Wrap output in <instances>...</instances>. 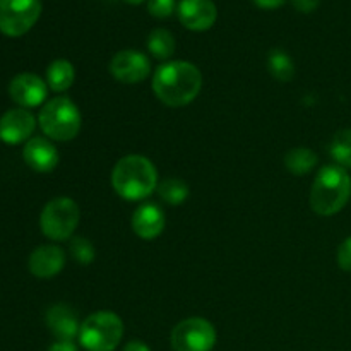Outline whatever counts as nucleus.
<instances>
[{
    "instance_id": "1",
    "label": "nucleus",
    "mask_w": 351,
    "mask_h": 351,
    "mask_svg": "<svg viewBox=\"0 0 351 351\" xmlns=\"http://www.w3.org/2000/svg\"><path fill=\"white\" fill-rule=\"evenodd\" d=\"M202 89V74L185 60L165 62L153 75V91L163 105L182 108L194 101Z\"/></svg>"
},
{
    "instance_id": "2",
    "label": "nucleus",
    "mask_w": 351,
    "mask_h": 351,
    "mask_svg": "<svg viewBox=\"0 0 351 351\" xmlns=\"http://www.w3.org/2000/svg\"><path fill=\"white\" fill-rule=\"evenodd\" d=\"M112 185L125 201H143L158 189L156 167L141 154L123 156L113 168Z\"/></svg>"
},
{
    "instance_id": "3",
    "label": "nucleus",
    "mask_w": 351,
    "mask_h": 351,
    "mask_svg": "<svg viewBox=\"0 0 351 351\" xmlns=\"http://www.w3.org/2000/svg\"><path fill=\"white\" fill-rule=\"evenodd\" d=\"M351 177L338 165H326L319 170L311 191V208L319 216H332L348 204Z\"/></svg>"
},
{
    "instance_id": "4",
    "label": "nucleus",
    "mask_w": 351,
    "mask_h": 351,
    "mask_svg": "<svg viewBox=\"0 0 351 351\" xmlns=\"http://www.w3.org/2000/svg\"><path fill=\"white\" fill-rule=\"evenodd\" d=\"M38 123L47 137L53 141H72L79 134L82 117L75 103L67 96H55L45 103L38 115Z\"/></svg>"
},
{
    "instance_id": "5",
    "label": "nucleus",
    "mask_w": 351,
    "mask_h": 351,
    "mask_svg": "<svg viewBox=\"0 0 351 351\" xmlns=\"http://www.w3.org/2000/svg\"><path fill=\"white\" fill-rule=\"evenodd\" d=\"M77 338L86 351H115L123 338V322L112 311L95 312L81 322Z\"/></svg>"
},
{
    "instance_id": "6",
    "label": "nucleus",
    "mask_w": 351,
    "mask_h": 351,
    "mask_svg": "<svg viewBox=\"0 0 351 351\" xmlns=\"http://www.w3.org/2000/svg\"><path fill=\"white\" fill-rule=\"evenodd\" d=\"M81 221V209L71 197H55L47 202L40 216V226L45 237L62 242L74 235Z\"/></svg>"
},
{
    "instance_id": "7",
    "label": "nucleus",
    "mask_w": 351,
    "mask_h": 351,
    "mask_svg": "<svg viewBox=\"0 0 351 351\" xmlns=\"http://www.w3.org/2000/svg\"><path fill=\"white\" fill-rule=\"evenodd\" d=\"M216 339L215 326L202 317H189L178 322L170 336L175 351H213Z\"/></svg>"
},
{
    "instance_id": "8",
    "label": "nucleus",
    "mask_w": 351,
    "mask_h": 351,
    "mask_svg": "<svg viewBox=\"0 0 351 351\" xmlns=\"http://www.w3.org/2000/svg\"><path fill=\"white\" fill-rule=\"evenodd\" d=\"M40 16V0H0V33L10 38L23 36Z\"/></svg>"
},
{
    "instance_id": "9",
    "label": "nucleus",
    "mask_w": 351,
    "mask_h": 351,
    "mask_svg": "<svg viewBox=\"0 0 351 351\" xmlns=\"http://www.w3.org/2000/svg\"><path fill=\"white\" fill-rule=\"evenodd\" d=\"M110 72L119 82L137 84L147 79L151 72V62L143 51L122 50L113 55L110 62Z\"/></svg>"
},
{
    "instance_id": "10",
    "label": "nucleus",
    "mask_w": 351,
    "mask_h": 351,
    "mask_svg": "<svg viewBox=\"0 0 351 351\" xmlns=\"http://www.w3.org/2000/svg\"><path fill=\"white\" fill-rule=\"evenodd\" d=\"M9 95L21 108H36L43 105L48 95V84L36 74L24 72L16 75L9 84Z\"/></svg>"
},
{
    "instance_id": "11",
    "label": "nucleus",
    "mask_w": 351,
    "mask_h": 351,
    "mask_svg": "<svg viewBox=\"0 0 351 351\" xmlns=\"http://www.w3.org/2000/svg\"><path fill=\"white\" fill-rule=\"evenodd\" d=\"M177 16L182 26L191 31H208L218 19V9L213 0H180Z\"/></svg>"
},
{
    "instance_id": "12",
    "label": "nucleus",
    "mask_w": 351,
    "mask_h": 351,
    "mask_svg": "<svg viewBox=\"0 0 351 351\" xmlns=\"http://www.w3.org/2000/svg\"><path fill=\"white\" fill-rule=\"evenodd\" d=\"M36 129V119L26 108H12L0 117V139L7 144L29 141Z\"/></svg>"
},
{
    "instance_id": "13",
    "label": "nucleus",
    "mask_w": 351,
    "mask_h": 351,
    "mask_svg": "<svg viewBox=\"0 0 351 351\" xmlns=\"http://www.w3.org/2000/svg\"><path fill=\"white\" fill-rule=\"evenodd\" d=\"M23 158L29 168L48 173L58 165V151L47 137H31L23 149Z\"/></svg>"
},
{
    "instance_id": "14",
    "label": "nucleus",
    "mask_w": 351,
    "mask_h": 351,
    "mask_svg": "<svg viewBox=\"0 0 351 351\" xmlns=\"http://www.w3.org/2000/svg\"><path fill=\"white\" fill-rule=\"evenodd\" d=\"M165 213L154 202H144L132 213V230L143 240H153L165 230Z\"/></svg>"
},
{
    "instance_id": "15",
    "label": "nucleus",
    "mask_w": 351,
    "mask_h": 351,
    "mask_svg": "<svg viewBox=\"0 0 351 351\" xmlns=\"http://www.w3.org/2000/svg\"><path fill=\"white\" fill-rule=\"evenodd\" d=\"M29 271L33 276L48 280L64 269L65 254L58 245H40L29 256Z\"/></svg>"
},
{
    "instance_id": "16",
    "label": "nucleus",
    "mask_w": 351,
    "mask_h": 351,
    "mask_svg": "<svg viewBox=\"0 0 351 351\" xmlns=\"http://www.w3.org/2000/svg\"><path fill=\"white\" fill-rule=\"evenodd\" d=\"M47 326L58 341H74L81 329L75 311L65 304H57L48 308Z\"/></svg>"
},
{
    "instance_id": "17",
    "label": "nucleus",
    "mask_w": 351,
    "mask_h": 351,
    "mask_svg": "<svg viewBox=\"0 0 351 351\" xmlns=\"http://www.w3.org/2000/svg\"><path fill=\"white\" fill-rule=\"evenodd\" d=\"M75 81V69L65 58H57L47 69V84L53 93H65Z\"/></svg>"
},
{
    "instance_id": "18",
    "label": "nucleus",
    "mask_w": 351,
    "mask_h": 351,
    "mask_svg": "<svg viewBox=\"0 0 351 351\" xmlns=\"http://www.w3.org/2000/svg\"><path fill=\"white\" fill-rule=\"evenodd\" d=\"M315 165H317V154L305 146L293 147L285 156V167L290 173L297 175V177L311 173Z\"/></svg>"
},
{
    "instance_id": "19",
    "label": "nucleus",
    "mask_w": 351,
    "mask_h": 351,
    "mask_svg": "<svg viewBox=\"0 0 351 351\" xmlns=\"http://www.w3.org/2000/svg\"><path fill=\"white\" fill-rule=\"evenodd\" d=\"M175 48H177V43H175L173 34L165 27H156L147 36V50L158 60H168L173 57Z\"/></svg>"
},
{
    "instance_id": "20",
    "label": "nucleus",
    "mask_w": 351,
    "mask_h": 351,
    "mask_svg": "<svg viewBox=\"0 0 351 351\" xmlns=\"http://www.w3.org/2000/svg\"><path fill=\"white\" fill-rule=\"evenodd\" d=\"M267 71L276 81L290 82L295 77V62L288 51L274 48L267 55Z\"/></svg>"
},
{
    "instance_id": "21",
    "label": "nucleus",
    "mask_w": 351,
    "mask_h": 351,
    "mask_svg": "<svg viewBox=\"0 0 351 351\" xmlns=\"http://www.w3.org/2000/svg\"><path fill=\"white\" fill-rule=\"evenodd\" d=\"M156 191H158V194H160V197L170 206L184 204V202L187 201L189 194H191V191H189V185L185 184L184 180H180V178H175V177L165 178L161 184H158Z\"/></svg>"
},
{
    "instance_id": "22",
    "label": "nucleus",
    "mask_w": 351,
    "mask_h": 351,
    "mask_svg": "<svg viewBox=\"0 0 351 351\" xmlns=\"http://www.w3.org/2000/svg\"><path fill=\"white\" fill-rule=\"evenodd\" d=\"M329 153L338 167L345 168V170L351 168V129H343L336 132L331 141V146H329Z\"/></svg>"
},
{
    "instance_id": "23",
    "label": "nucleus",
    "mask_w": 351,
    "mask_h": 351,
    "mask_svg": "<svg viewBox=\"0 0 351 351\" xmlns=\"http://www.w3.org/2000/svg\"><path fill=\"white\" fill-rule=\"evenodd\" d=\"M71 256L77 264L88 266V264H91L95 261L96 250L88 239H84V237H74L71 242Z\"/></svg>"
},
{
    "instance_id": "24",
    "label": "nucleus",
    "mask_w": 351,
    "mask_h": 351,
    "mask_svg": "<svg viewBox=\"0 0 351 351\" xmlns=\"http://www.w3.org/2000/svg\"><path fill=\"white\" fill-rule=\"evenodd\" d=\"M177 5L175 0H147V12L156 19H168L173 16Z\"/></svg>"
},
{
    "instance_id": "25",
    "label": "nucleus",
    "mask_w": 351,
    "mask_h": 351,
    "mask_svg": "<svg viewBox=\"0 0 351 351\" xmlns=\"http://www.w3.org/2000/svg\"><path fill=\"white\" fill-rule=\"evenodd\" d=\"M336 259H338V266L341 267L343 271L351 273V237H348V239L339 245Z\"/></svg>"
},
{
    "instance_id": "26",
    "label": "nucleus",
    "mask_w": 351,
    "mask_h": 351,
    "mask_svg": "<svg viewBox=\"0 0 351 351\" xmlns=\"http://www.w3.org/2000/svg\"><path fill=\"white\" fill-rule=\"evenodd\" d=\"M291 3H293V7L298 10V12L311 14L317 9L321 0H291Z\"/></svg>"
},
{
    "instance_id": "27",
    "label": "nucleus",
    "mask_w": 351,
    "mask_h": 351,
    "mask_svg": "<svg viewBox=\"0 0 351 351\" xmlns=\"http://www.w3.org/2000/svg\"><path fill=\"white\" fill-rule=\"evenodd\" d=\"M257 7L266 10H273V9H280L287 0H252Z\"/></svg>"
},
{
    "instance_id": "28",
    "label": "nucleus",
    "mask_w": 351,
    "mask_h": 351,
    "mask_svg": "<svg viewBox=\"0 0 351 351\" xmlns=\"http://www.w3.org/2000/svg\"><path fill=\"white\" fill-rule=\"evenodd\" d=\"M48 351H79L72 341H57L50 346Z\"/></svg>"
},
{
    "instance_id": "29",
    "label": "nucleus",
    "mask_w": 351,
    "mask_h": 351,
    "mask_svg": "<svg viewBox=\"0 0 351 351\" xmlns=\"http://www.w3.org/2000/svg\"><path fill=\"white\" fill-rule=\"evenodd\" d=\"M123 351H151V348L146 343L139 341V339H134V341H129L123 346Z\"/></svg>"
},
{
    "instance_id": "30",
    "label": "nucleus",
    "mask_w": 351,
    "mask_h": 351,
    "mask_svg": "<svg viewBox=\"0 0 351 351\" xmlns=\"http://www.w3.org/2000/svg\"><path fill=\"white\" fill-rule=\"evenodd\" d=\"M127 3H130V5H141V3L147 2V0H125Z\"/></svg>"
}]
</instances>
